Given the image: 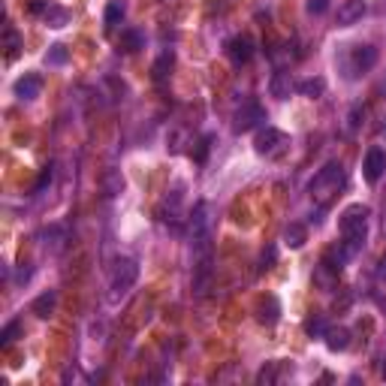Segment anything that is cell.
Wrapping results in <instances>:
<instances>
[{"label":"cell","instance_id":"obj_1","mask_svg":"<svg viewBox=\"0 0 386 386\" xmlns=\"http://www.w3.org/2000/svg\"><path fill=\"white\" fill-rule=\"evenodd\" d=\"M368 217H371V208L362 205V203H353L347 205L338 217V230H341V248H344L347 257H356L365 244V235H368Z\"/></svg>","mask_w":386,"mask_h":386},{"label":"cell","instance_id":"obj_2","mask_svg":"<svg viewBox=\"0 0 386 386\" xmlns=\"http://www.w3.org/2000/svg\"><path fill=\"white\" fill-rule=\"evenodd\" d=\"M344 184H347L344 166H341V163H326V166H323V169L311 178V184H308L311 199H314V203H317L320 208H329V205L341 196Z\"/></svg>","mask_w":386,"mask_h":386},{"label":"cell","instance_id":"obj_3","mask_svg":"<svg viewBox=\"0 0 386 386\" xmlns=\"http://www.w3.org/2000/svg\"><path fill=\"white\" fill-rule=\"evenodd\" d=\"M290 148V136L284 133V130L278 127H260L257 136H253V151H257L260 157H280Z\"/></svg>","mask_w":386,"mask_h":386},{"label":"cell","instance_id":"obj_4","mask_svg":"<svg viewBox=\"0 0 386 386\" xmlns=\"http://www.w3.org/2000/svg\"><path fill=\"white\" fill-rule=\"evenodd\" d=\"M136 280H139V262L133 257H118L115 266H112V299L127 296Z\"/></svg>","mask_w":386,"mask_h":386},{"label":"cell","instance_id":"obj_5","mask_svg":"<svg viewBox=\"0 0 386 386\" xmlns=\"http://www.w3.org/2000/svg\"><path fill=\"white\" fill-rule=\"evenodd\" d=\"M262 121H266V109H262L257 100H248V103H242V106L235 109L233 133H251V130H257Z\"/></svg>","mask_w":386,"mask_h":386},{"label":"cell","instance_id":"obj_6","mask_svg":"<svg viewBox=\"0 0 386 386\" xmlns=\"http://www.w3.org/2000/svg\"><path fill=\"white\" fill-rule=\"evenodd\" d=\"M215 205L212 203H196L193 205V212L187 217V226H190V239H205V235H212V224H215Z\"/></svg>","mask_w":386,"mask_h":386},{"label":"cell","instance_id":"obj_7","mask_svg":"<svg viewBox=\"0 0 386 386\" xmlns=\"http://www.w3.org/2000/svg\"><path fill=\"white\" fill-rule=\"evenodd\" d=\"M362 175H365L368 184H377L383 178V175H386V148H380V145L368 148V154L362 160Z\"/></svg>","mask_w":386,"mask_h":386},{"label":"cell","instance_id":"obj_8","mask_svg":"<svg viewBox=\"0 0 386 386\" xmlns=\"http://www.w3.org/2000/svg\"><path fill=\"white\" fill-rule=\"evenodd\" d=\"M253 55H257V46H253V40L248 37V33H239V37H233L230 42H226V58H230L235 67L248 64Z\"/></svg>","mask_w":386,"mask_h":386},{"label":"cell","instance_id":"obj_9","mask_svg":"<svg viewBox=\"0 0 386 386\" xmlns=\"http://www.w3.org/2000/svg\"><path fill=\"white\" fill-rule=\"evenodd\" d=\"M374 64H377V49L374 46H353L350 49V64H347L350 73L347 76H362Z\"/></svg>","mask_w":386,"mask_h":386},{"label":"cell","instance_id":"obj_10","mask_svg":"<svg viewBox=\"0 0 386 386\" xmlns=\"http://www.w3.org/2000/svg\"><path fill=\"white\" fill-rule=\"evenodd\" d=\"M157 217H160L163 224H169V226H181L184 224V212H181V193L178 190H172L169 196L160 203V208H157Z\"/></svg>","mask_w":386,"mask_h":386},{"label":"cell","instance_id":"obj_11","mask_svg":"<svg viewBox=\"0 0 386 386\" xmlns=\"http://www.w3.org/2000/svg\"><path fill=\"white\" fill-rule=\"evenodd\" d=\"M269 94L275 96V100H290V96L296 94L293 73H290V69H275V76H271V82H269Z\"/></svg>","mask_w":386,"mask_h":386},{"label":"cell","instance_id":"obj_12","mask_svg":"<svg viewBox=\"0 0 386 386\" xmlns=\"http://www.w3.org/2000/svg\"><path fill=\"white\" fill-rule=\"evenodd\" d=\"M12 91H15V96H19V100H37L40 91H42V76L24 73L22 78H15Z\"/></svg>","mask_w":386,"mask_h":386},{"label":"cell","instance_id":"obj_13","mask_svg":"<svg viewBox=\"0 0 386 386\" xmlns=\"http://www.w3.org/2000/svg\"><path fill=\"white\" fill-rule=\"evenodd\" d=\"M368 12L365 0H344L338 6V28H350V24L362 22V15Z\"/></svg>","mask_w":386,"mask_h":386},{"label":"cell","instance_id":"obj_14","mask_svg":"<svg viewBox=\"0 0 386 386\" xmlns=\"http://www.w3.org/2000/svg\"><path fill=\"white\" fill-rule=\"evenodd\" d=\"M323 341H326V347L332 350V353H344V350L350 347V329L347 326H329Z\"/></svg>","mask_w":386,"mask_h":386},{"label":"cell","instance_id":"obj_15","mask_svg":"<svg viewBox=\"0 0 386 386\" xmlns=\"http://www.w3.org/2000/svg\"><path fill=\"white\" fill-rule=\"evenodd\" d=\"M42 22H46V28H51V31H60V28H67L69 24V19H73V12L67 10V6H58V3H51L46 12L40 15Z\"/></svg>","mask_w":386,"mask_h":386},{"label":"cell","instance_id":"obj_16","mask_svg":"<svg viewBox=\"0 0 386 386\" xmlns=\"http://www.w3.org/2000/svg\"><path fill=\"white\" fill-rule=\"evenodd\" d=\"M55 305H58V293H55V290H46V293L37 296V299L31 302V311L37 314L40 320H49L51 314H55Z\"/></svg>","mask_w":386,"mask_h":386},{"label":"cell","instance_id":"obj_17","mask_svg":"<svg viewBox=\"0 0 386 386\" xmlns=\"http://www.w3.org/2000/svg\"><path fill=\"white\" fill-rule=\"evenodd\" d=\"M280 317V302L275 299V296H266V299H260L257 305V320L266 323V326H271V323H278Z\"/></svg>","mask_w":386,"mask_h":386},{"label":"cell","instance_id":"obj_18","mask_svg":"<svg viewBox=\"0 0 386 386\" xmlns=\"http://www.w3.org/2000/svg\"><path fill=\"white\" fill-rule=\"evenodd\" d=\"M172 67H175V51H172V49H166L163 55L151 64V76H154V82H157V85L166 82V78H169V73H172Z\"/></svg>","mask_w":386,"mask_h":386},{"label":"cell","instance_id":"obj_19","mask_svg":"<svg viewBox=\"0 0 386 386\" xmlns=\"http://www.w3.org/2000/svg\"><path fill=\"white\" fill-rule=\"evenodd\" d=\"M100 184H103V193H106V196H118V193L124 190V175H121V169H106Z\"/></svg>","mask_w":386,"mask_h":386},{"label":"cell","instance_id":"obj_20","mask_svg":"<svg viewBox=\"0 0 386 386\" xmlns=\"http://www.w3.org/2000/svg\"><path fill=\"white\" fill-rule=\"evenodd\" d=\"M305 242H308V230H305L302 224H290L284 230V244L290 251H299Z\"/></svg>","mask_w":386,"mask_h":386},{"label":"cell","instance_id":"obj_21","mask_svg":"<svg viewBox=\"0 0 386 386\" xmlns=\"http://www.w3.org/2000/svg\"><path fill=\"white\" fill-rule=\"evenodd\" d=\"M139 49H145V37L133 28L121 31V51H127V55H136Z\"/></svg>","mask_w":386,"mask_h":386},{"label":"cell","instance_id":"obj_22","mask_svg":"<svg viewBox=\"0 0 386 386\" xmlns=\"http://www.w3.org/2000/svg\"><path fill=\"white\" fill-rule=\"evenodd\" d=\"M296 91H299L302 96H308V100H317V96H323V91H326V82L317 76V78H305V82L296 85Z\"/></svg>","mask_w":386,"mask_h":386},{"label":"cell","instance_id":"obj_23","mask_svg":"<svg viewBox=\"0 0 386 386\" xmlns=\"http://www.w3.org/2000/svg\"><path fill=\"white\" fill-rule=\"evenodd\" d=\"M22 46H24V42H22V33L15 31L12 24H6V28H3V49H6V55L15 58V55L22 51Z\"/></svg>","mask_w":386,"mask_h":386},{"label":"cell","instance_id":"obj_24","mask_svg":"<svg viewBox=\"0 0 386 386\" xmlns=\"http://www.w3.org/2000/svg\"><path fill=\"white\" fill-rule=\"evenodd\" d=\"M127 15V6H124V0H109V6H106V15H103V22H106V28L112 31L115 24L121 22Z\"/></svg>","mask_w":386,"mask_h":386},{"label":"cell","instance_id":"obj_25","mask_svg":"<svg viewBox=\"0 0 386 386\" xmlns=\"http://www.w3.org/2000/svg\"><path fill=\"white\" fill-rule=\"evenodd\" d=\"M326 329H329V323H326L323 314H314V317L305 320V335H308V338H323V335H326Z\"/></svg>","mask_w":386,"mask_h":386},{"label":"cell","instance_id":"obj_26","mask_svg":"<svg viewBox=\"0 0 386 386\" xmlns=\"http://www.w3.org/2000/svg\"><path fill=\"white\" fill-rule=\"evenodd\" d=\"M67 60H69V49H67V46H60V42H58V46H51V49L46 51V64H49V67H64Z\"/></svg>","mask_w":386,"mask_h":386},{"label":"cell","instance_id":"obj_27","mask_svg":"<svg viewBox=\"0 0 386 386\" xmlns=\"http://www.w3.org/2000/svg\"><path fill=\"white\" fill-rule=\"evenodd\" d=\"M212 142H215V136H203V139H199V142H196V148H193V160H196V163H205V157H208V151H212Z\"/></svg>","mask_w":386,"mask_h":386},{"label":"cell","instance_id":"obj_28","mask_svg":"<svg viewBox=\"0 0 386 386\" xmlns=\"http://www.w3.org/2000/svg\"><path fill=\"white\" fill-rule=\"evenodd\" d=\"M257 383H262V386H269V383H278V362H269V365H262V368H260V374H257Z\"/></svg>","mask_w":386,"mask_h":386},{"label":"cell","instance_id":"obj_29","mask_svg":"<svg viewBox=\"0 0 386 386\" xmlns=\"http://www.w3.org/2000/svg\"><path fill=\"white\" fill-rule=\"evenodd\" d=\"M51 178H55V163H49L46 169L40 172V178H37V184H33V193H42L51 184Z\"/></svg>","mask_w":386,"mask_h":386},{"label":"cell","instance_id":"obj_30","mask_svg":"<svg viewBox=\"0 0 386 386\" xmlns=\"http://www.w3.org/2000/svg\"><path fill=\"white\" fill-rule=\"evenodd\" d=\"M19 323H10V326H6L3 329V335H0V344H3V347H10L12 344V341H15V335H19Z\"/></svg>","mask_w":386,"mask_h":386},{"label":"cell","instance_id":"obj_31","mask_svg":"<svg viewBox=\"0 0 386 386\" xmlns=\"http://www.w3.org/2000/svg\"><path fill=\"white\" fill-rule=\"evenodd\" d=\"M271 266H275V248L269 244V248L262 251V257H260V269L266 271V269H271Z\"/></svg>","mask_w":386,"mask_h":386},{"label":"cell","instance_id":"obj_32","mask_svg":"<svg viewBox=\"0 0 386 386\" xmlns=\"http://www.w3.org/2000/svg\"><path fill=\"white\" fill-rule=\"evenodd\" d=\"M329 10V0H308V12L311 15H323Z\"/></svg>","mask_w":386,"mask_h":386},{"label":"cell","instance_id":"obj_33","mask_svg":"<svg viewBox=\"0 0 386 386\" xmlns=\"http://www.w3.org/2000/svg\"><path fill=\"white\" fill-rule=\"evenodd\" d=\"M359 118H365V109H362V106H356L353 112H350V130H356L359 124H362Z\"/></svg>","mask_w":386,"mask_h":386},{"label":"cell","instance_id":"obj_34","mask_svg":"<svg viewBox=\"0 0 386 386\" xmlns=\"http://www.w3.org/2000/svg\"><path fill=\"white\" fill-rule=\"evenodd\" d=\"M49 6H51L49 0H31V12H33V15H42V12L49 10Z\"/></svg>","mask_w":386,"mask_h":386},{"label":"cell","instance_id":"obj_35","mask_svg":"<svg viewBox=\"0 0 386 386\" xmlns=\"http://www.w3.org/2000/svg\"><path fill=\"white\" fill-rule=\"evenodd\" d=\"M31 275H33L31 266H28V262H22V269H19V275H15V280H19V284H28Z\"/></svg>","mask_w":386,"mask_h":386},{"label":"cell","instance_id":"obj_36","mask_svg":"<svg viewBox=\"0 0 386 386\" xmlns=\"http://www.w3.org/2000/svg\"><path fill=\"white\" fill-rule=\"evenodd\" d=\"M374 275H377V280H386V253L377 260V271H374Z\"/></svg>","mask_w":386,"mask_h":386},{"label":"cell","instance_id":"obj_37","mask_svg":"<svg viewBox=\"0 0 386 386\" xmlns=\"http://www.w3.org/2000/svg\"><path fill=\"white\" fill-rule=\"evenodd\" d=\"M380 374H383V380H386V356H383V368H380Z\"/></svg>","mask_w":386,"mask_h":386},{"label":"cell","instance_id":"obj_38","mask_svg":"<svg viewBox=\"0 0 386 386\" xmlns=\"http://www.w3.org/2000/svg\"><path fill=\"white\" fill-rule=\"evenodd\" d=\"M383 235H386V215H383Z\"/></svg>","mask_w":386,"mask_h":386},{"label":"cell","instance_id":"obj_39","mask_svg":"<svg viewBox=\"0 0 386 386\" xmlns=\"http://www.w3.org/2000/svg\"><path fill=\"white\" fill-rule=\"evenodd\" d=\"M383 130H386V124H383Z\"/></svg>","mask_w":386,"mask_h":386}]
</instances>
